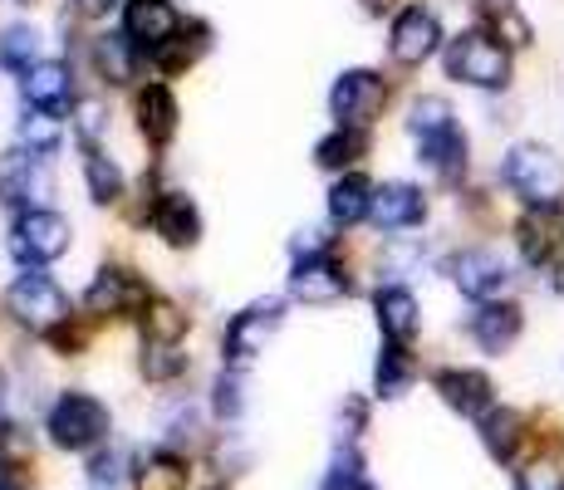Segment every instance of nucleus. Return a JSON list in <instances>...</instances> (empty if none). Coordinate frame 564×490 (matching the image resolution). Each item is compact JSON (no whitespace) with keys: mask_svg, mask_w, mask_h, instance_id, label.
<instances>
[{"mask_svg":"<svg viewBox=\"0 0 564 490\" xmlns=\"http://www.w3.org/2000/svg\"><path fill=\"white\" fill-rule=\"evenodd\" d=\"M408 128H412V138H437V133H447L452 128V104L447 98H432V94H422L417 104L408 108Z\"/></svg>","mask_w":564,"mask_h":490,"instance_id":"473e14b6","label":"nucleus"},{"mask_svg":"<svg viewBox=\"0 0 564 490\" xmlns=\"http://www.w3.org/2000/svg\"><path fill=\"white\" fill-rule=\"evenodd\" d=\"M388 104V84L373 69H344L329 89V113L339 118V128H368Z\"/></svg>","mask_w":564,"mask_h":490,"instance_id":"1a4fd4ad","label":"nucleus"},{"mask_svg":"<svg viewBox=\"0 0 564 490\" xmlns=\"http://www.w3.org/2000/svg\"><path fill=\"white\" fill-rule=\"evenodd\" d=\"M0 412H6V373H0Z\"/></svg>","mask_w":564,"mask_h":490,"instance_id":"c03bdc74","label":"nucleus"},{"mask_svg":"<svg viewBox=\"0 0 564 490\" xmlns=\"http://www.w3.org/2000/svg\"><path fill=\"white\" fill-rule=\"evenodd\" d=\"M20 94H25V108H40V113H50V118L74 113V74H69V64L40 59L35 69L20 79Z\"/></svg>","mask_w":564,"mask_h":490,"instance_id":"f8f14e48","label":"nucleus"},{"mask_svg":"<svg viewBox=\"0 0 564 490\" xmlns=\"http://www.w3.org/2000/svg\"><path fill=\"white\" fill-rule=\"evenodd\" d=\"M6 309L15 314V324H25L30 334H54L59 324H69V294H64L45 270H25V275H15V285L6 290Z\"/></svg>","mask_w":564,"mask_h":490,"instance_id":"39448f33","label":"nucleus"},{"mask_svg":"<svg viewBox=\"0 0 564 490\" xmlns=\"http://www.w3.org/2000/svg\"><path fill=\"white\" fill-rule=\"evenodd\" d=\"M89 481L99 490H113L118 481H123V456H118V451H99L89 461Z\"/></svg>","mask_w":564,"mask_h":490,"instance_id":"58836bf2","label":"nucleus"},{"mask_svg":"<svg viewBox=\"0 0 564 490\" xmlns=\"http://www.w3.org/2000/svg\"><path fill=\"white\" fill-rule=\"evenodd\" d=\"M520 309L516 304H481V309L471 314V339L486 348V353H506L516 339H520Z\"/></svg>","mask_w":564,"mask_h":490,"instance_id":"6ab92c4d","label":"nucleus"},{"mask_svg":"<svg viewBox=\"0 0 564 490\" xmlns=\"http://www.w3.org/2000/svg\"><path fill=\"white\" fill-rule=\"evenodd\" d=\"M59 138H64V128H59V118H50V113H40V108H25V118H20V143H25L30 152H54L59 148Z\"/></svg>","mask_w":564,"mask_h":490,"instance_id":"72a5a7b5","label":"nucleus"},{"mask_svg":"<svg viewBox=\"0 0 564 490\" xmlns=\"http://www.w3.org/2000/svg\"><path fill=\"white\" fill-rule=\"evenodd\" d=\"M202 54H206V25H182L177 35H167L162 45L148 50L143 59L153 64L158 74H187Z\"/></svg>","mask_w":564,"mask_h":490,"instance_id":"aec40b11","label":"nucleus"},{"mask_svg":"<svg viewBox=\"0 0 564 490\" xmlns=\"http://www.w3.org/2000/svg\"><path fill=\"white\" fill-rule=\"evenodd\" d=\"M20 6H35V0H20Z\"/></svg>","mask_w":564,"mask_h":490,"instance_id":"de8ad7c7","label":"nucleus"},{"mask_svg":"<svg viewBox=\"0 0 564 490\" xmlns=\"http://www.w3.org/2000/svg\"><path fill=\"white\" fill-rule=\"evenodd\" d=\"M280 319H285V304L270 294V300H251L241 314H236L231 324H226V368H246L256 353H265V339L280 329Z\"/></svg>","mask_w":564,"mask_h":490,"instance_id":"6e6552de","label":"nucleus"},{"mask_svg":"<svg viewBox=\"0 0 564 490\" xmlns=\"http://www.w3.org/2000/svg\"><path fill=\"white\" fill-rule=\"evenodd\" d=\"M359 481H364V461H359V451H354V446H339V451H334L329 476H324V490H354Z\"/></svg>","mask_w":564,"mask_h":490,"instance_id":"e433bc0d","label":"nucleus"},{"mask_svg":"<svg viewBox=\"0 0 564 490\" xmlns=\"http://www.w3.org/2000/svg\"><path fill=\"white\" fill-rule=\"evenodd\" d=\"M177 30H182V20L172 10V0H128L123 6V35L143 54L162 45L167 35H177Z\"/></svg>","mask_w":564,"mask_h":490,"instance_id":"f3484780","label":"nucleus"},{"mask_svg":"<svg viewBox=\"0 0 564 490\" xmlns=\"http://www.w3.org/2000/svg\"><path fill=\"white\" fill-rule=\"evenodd\" d=\"M216 490H221V486H216Z\"/></svg>","mask_w":564,"mask_h":490,"instance_id":"09e8293b","label":"nucleus"},{"mask_svg":"<svg viewBox=\"0 0 564 490\" xmlns=\"http://www.w3.org/2000/svg\"><path fill=\"white\" fill-rule=\"evenodd\" d=\"M442 45V20L432 6H403L393 20V30H388V54H393L398 64H422L432 59Z\"/></svg>","mask_w":564,"mask_h":490,"instance_id":"9d476101","label":"nucleus"},{"mask_svg":"<svg viewBox=\"0 0 564 490\" xmlns=\"http://www.w3.org/2000/svg\"><path fill=\"white\" fill-rule=\"evenodd\" d=\"M373 182L364 177V172H344L339 182L329 187V221L334 226H359L368 221V211H373Z\"/></svg>","mask_w":564,"mask_h":490,"instance_id":"412c9836","label":"nucleus"},{"mask_svg":"<svg viewBox=\"0 0 564 490\" xmlns=\"http://www.w3.org/2000/svg\"><path fill=\"white\" fill-rule=\"evenodd\" d=\"M408 383H412V353H408V344H383V353H378V368H373L378 398H403Z\"/></svg>","mask_w":564,"mask_h":490,"instance_id":"7c9ffc66","label":"nucleus"},{"mask_svg":"<svg viewBox=\"0 0 564 490\" xmlns=\"http://www.w3.org/2000/svg\"><path fill=\"white\" fill-rule=\"evenodd\" d=\"M422 162H427L437 177H447V182H457L462 177V167H466V133L457 123L447 128V133H437V138H422Z\"/></svg>","mask_w":564,"mask_h":490,"instance_id":"a878e982","label":"nucleus"},{"mask_svg":"<svg viewBox=\"0 0 564 490\" xmlns=\"http://www.w3.org/2000/svg\"><path fill=\"white\" fill-rule=\"evenodd\" d=\"M84 187H89V196L99 206H108V202H118V196H123L128 177H123V167H118L113 157H104L99 148H84Z\"/></svg>","mask_w":564,"mask_h":490,"instance_id":"cd10ccee","label":"nucleus"},{"mask_svg":"<svg viewBox=\"0 0 564 490\" xmlns=\"http://www.w3.org/2000/svg\"><path fill=\"white\" fill-rule=\"evenodd\" d=\"M354 490H373V481H368V476H364V481H359V486H354Z\"/></svg>","mask_w":564,"mask_h":490,"instance_id":"a18cd8bd","label":"nucleus"},{"mask_svg":"<svg viewBox=\"0 0 564 490\" xmlns=\"http://www.w3.org/2000/svg\"><path fill=\"white\" fill-rule=\"evenodd\" d=\"M148 304H153V290H148V280L138 275V270H128V265H104L99 275L89 280V290H84V309H89L94 319L143 314Z\"/></svg>","mask_w":564,"mask_h":490,"instance_id":"423d86ee","label":"nucleus"},{"mask_svg":"<svg viewBox=\"0 0 564 490\" xmlns=\"http://www.w3.org/2000/svg\"><path fill=\"white\" fill-rule=\"evenodd\" d=\"M452 280H457V290L466 300L491 304L496 294L506 290V280H511V265H506L496 250H462L457 265H452Z\"/></svg>","mask_w":564,"mask_h":490,"instance_id":"ddd939ff","label":"nucleus"},{"mask_svg":"<svg viewBox=\"0 0 564 490\" xmlns=\"http://www.w3.org/2000/svg\"><path fill=\"white\" fill-rule=\"evenodd\" d=\"M69 241H74L69 221H64L59 211H50V206H20L15 221H10V255L25 270H40V265H50V260H59L64 250H69Z\"/></svg>","mask_w":564,"mask_h":490,"instance_id":"7ed1b4c3","label":"nucleus"},{"mask_svg":"<svg viewBox=\"0 0 564 490\" xmlns=\"http://www.w3.org/2000/svg\"><path fill=\"white\" fill-rule=\"evenodd\" d=\"M447 74L471 89H506L511 84V50L496 45L486 30H466L447 40Z\"/></svg>","mask_w":564,"mask_h":490,"instance_id":"20e7f679","label":"nucleus"},{"mask_svg":"<svg viewBox=\"0 0 564 490\" xmlns=\"http://www.w3.org/2000/svg\"><path fill=\"white\" fill-rule=\"evenodd\" d=\"M212 407H216V417H221V422H236V417H241L246 398H241V378H236V368H226V373L216 378V388H212Z\"/></svg>","mask_w":564,"mask_h":490,"instance_id":"c9c22d12","label":"nucleus"},{"mask_svg":"<svg viewBox=\"0 0 564 490\" xmlns=\"http://www.w3.org/2000/svg\"><path fill=\"white\" fill-rule=\"evenodd\" d=\"M187 324L192 319L177 309V304L162 300V294H153V304L143 309V344H182Z\"/></svg>","mask_w":564,"mask_h":490,"instance_id":"2f4dec72","label":"nucleus"},{"mask_svg":"<svg viewBox=\"0 0 564 490\" xmlns=\"http://www.w3.org/2000/svg\"><path fill=\"white\" fill-rule=\"evenodd\" d=\"M364 152H368V133H364V128H334L329 138H319V143H314V162H319V167H329V172H349Z\"/></svg>","mask_w":564,"mask_h":490,"instance_id":"bb28decb","label":"nucleus"},{"mask_svg":"<svg viewBox=\"0 0 564 490\" xmlns=\"http://www.w3.org/2000/svg\"><path fill=\"white\" fill-rule=\"evenodd\" d=\"M40 64V35L30 25H6L0 30V69L20 74L25 79L30 69Z\"/></svg>","mask_w":564,"mask_h":490,"instance_id":"c756f323","label":"nucleus"},{"mask_svg":"<svg viewBox=\"0 0 564 490\" xmlns=\"http://www.w3.org/2000/svg\"><path fill=\"white\" fill-rule=\"evenodd\" d=\"M520 437H525V417L511 407H491L481 417V446L496 456V461H511L520 451Z\"/></svg>","mask_w":564,"mask_h":490,"instance_id":"393cba45","label":"nucleus"},{"mask_svg":"<svg viewBox=\"0 0 564 490\" xmlns=\"http://www.w3.org/2000/svg\"><path fill=\"white\" fill-rule=\"evenodd\" d=\"M516 246L530 265H545L560 246V216L555 211H525L516 221Z\"/></svg>","mask_w":564,"mask_h":490,"instance_id":"b1692460","label":"nucleus"},{"mask_svg":"<svg viewBox=\"0 0 564 490\" xmlns=\"http://www.w3.org/2000/svg\"><path fill=\"white\" fill-rule=\"evenodd\" d=\"M422 216H427V196H422V187H412V182H383V187L373 192L368 221H373L378 231H408V226H417Z\"/></svg>","mask_w":564,"mask_h":490,"instance_id":"dca6fc26","label":"nucleus"},{"mask_svg":"<svg viewBox=\"0 0 564 490\" xmlns=\"http://www.w3.org/2000/svg\"><path fill=\"white\" fill-rule=\"evenodd\" d=\"M555 285H560V290H564V265H560V275H555Z\"/></svg>","mask_w":564,"mask_h":490,"instance_id":"49530a36","label":"nucleus"},{"mask_svg":"<svg viewBox=\"0 0 564 490\" xmlns=\"http://www.w3.org/2000/svg\"><path fill=\"white\" fill-rule=\"evenodd\" d=\"M560 471L550 461H535V466H525V471L516 476V490H560Z\"/></svg>","mask_w":564,"mask_h":490,"instance_id":"ea45409f","label":"nucleus"},{"mask_svg":"<svg viewBox=\"0 0 564 490\" xmlns=\"http://www.w3.org/2000/svg\"><path fill=\"white\" fill-rule=\"evenodd\" d=\"M0 192H6V187H0Z\"/></svg>","mask_w":564,"mask_h":490,"instance_id":"8fccbe9b","label":"nucleus"},{"mask_svg":"<svg viewBox=\"0 0 564 490\" xmlns=\"http://www.w3.org/2000/svg\"><path fill=\"white\" fill-rule=\"evenodd\" d=\"M148 226H153V236L172 250H187L202 241V211L187 192H158L153 211H148Z\"/></svg>","mask_w":564,"mask_h":490,"instance_id":"9b49d317","label":"nucleus"},{"mask_svg":"<svg viewBox=\"0 0 564 490\" xmlns=\"http://www.w3.org/2000/svg\"><path fill=\"white\" fill-rule=\"evenodd\" d=\"M354 290L349 270H344V260L334 255L329 246L324 250H300L295 265H290V294L305 304H334L344 300V294Z\"/></svg>","mask_w":564,"mask_h":490,"instance_id":"0eeeda50","label":"nucleus"},{"mask_svg":"<svg viewBox=\"0 0 564 490\" xmlns=\"http://www.w3.org/2000/svg\"><path fill=\"white\" fill-rule=\"evenodd\" d=\"M432 388L442 392V402H447L452 412H462V417H476V422L491 412V398H496L491 378L476 373V368H442V373L432 378Z\"/></svg>","mask_w":564,"mask_h":490,"instance_id":"4468645a","label":"nucleus"},{"mask_svg":"<svg viewBox=\"0 0 564 490\" xmlns=\"http://www.w3.org/2000/svg\"><path fill=\"white\" fill-rule=\"evenodd\" d=\"M501 177L516 196H525L530 211H560L564 202V162L540 143H516L501 162Z\"/></svg>","mask_w":564,"mask_h":490,"instance_id":"f257e3e1","label":"nucleus"},{"mask_svg":"<svg viewBox=\"0 0 564 490\" xmlns=\"http://www.w3.org/2000/svg\"><path fill=\"white\" fill-rule=\"evenodd\" d=\"M45 432L50 442L59 446V451H94L99 442H108V432H113V417H108V407L94 392H59L45 417Z\"/></svg>","mask_w":564,"mask_h":490,"instance_id":"f03ea898","label":"nucleus"},{"mask_svg":"<svg viewBox=\"0 0 564 490\" xmlns=\"http://www.w3.org/2000/svg\"><path fill=\"white\" fill-rule=\"evenodd\" d=\"M481 30L496 45H530V25L511 0H481Z\"/></svg>","mask_w":564,"mask_h":490,"instance_id":"c85d7f7f","label":"nucleus"},{"mask_svg":"<svg viewBox=\"0 0 564 490\" xmlns=\"http://www.w3.org/2000/svg\"><path fill=\"white\" fill-rule=\"evenodd\" d=\"M94 64L108 84H133L138 79V64H143V50L123 35V30H108V35L94 40Z\"/></svg>","mask_w":564,"mask_h":490,"instance_id":"5701e85b","label":"nucleus"},{"mask_svg":"<svg viewBox=\"0 0 564 490\" xmlns=\"http://www.w3.org/2000/svg\"><path fill=\"white\" fill-rule=\"evenodd\" d=\"M133 113H138V133H143L153 148H167L172 138H177L182 108H177V98H172L167 84H143L133 98Z\"/></svg>","mask_w":564,"mask_h":490,"instance_id":"2eb2a0df","label":"nucleus"},{"mask_svg":"<svg viewBox=\"0 0 564 490\" xmlns=\"http://www.w3.org/2000/svg\"><path fill=\"white\" fill-rule=\"evenodd\" d=\"M0 490H25L15 476H10V466H0Z\"/></svg>","mask_w":564,"mask_h":490,"instance_id":"37998d69","label":"nucleus"},{"mask_svg":"<svg viewBox=\"0 0 564 490\" xmlns=\"http://www.w3.org/2000/svg\"><path fill=\"white\" fill-rule=\"evenodd\" d=\"M373 314H378V329H383L388 344H412V334H417V300H412V290L403 285H383L373 294Z\"/></svg>","mask_w":564,"mask_h":490,"instance_id":"a211bd4d","label":"nucleus"},{"mask_svg":"<svg viewBox=\"0 0 564 490\" xmlns=\"http://www.w3.org/2000/svg\"><path fill=\"white\" fill-rule=\"evenodd\" d=\"M74 10H79V15H89V20H99V15L113 10V0H74Z\"/></svg>","mask_w":564,"mask_h":490,"instance_id":"a19ab883","label":"nucleus"},{"mask_svg":"<svg viewBox=\"0 0 564 490\" xmlns=\"http://www.w3.org/2000/svg\"><path fill=\"white\" fill-rule=\"evenodd\" d=\"M187 373V353L177 344H143V378L153 383H172V378Z\"/></svg>","mask_w":564,"mask_h":490,"instance_id":"f704fd0d","label":"nucleus"},{"mask_svg":"<svg viewBox=\"0 0 564 490\" xmlns=\"http://www.w3.org/2000/svg\"><path fill=\"white\" fill-rule=\"evenodd\" d=\"M364 15H383V10H393V0H359Z\"/></svg>","mask_w":564,"mask_h":490,"instance_id":"79ce46f5","label":"nucleus"},{"mask_svg":"<svg viewBox=\"0 0 564 490\" xmlns=\"http://www.w3.org/2000/svg\"><path fill=\"white\" fill-rule=\"evenodd\" d=\"M187 456H177L172 446H153L148 456H138L133 486L138 490H187Z\"/></svg>","mask_w":564,"mask_h":490,"instance_id":"4be33fe9","label":"nucleus"},{"mask_svg":"<svg viewBox=\"0 0 564 490\" xmlns=\"http://www.w3.org/2000/svg\"><path fill=\"white\" fill-rule=\"evenodd\" d=\"M104 128H108V118H104V104H99V98H79V104H74V133H79V143L94 148Z\"/></svg>","mask_w":564,"mask_h":490,"instance_id":"4c0bfd02","label":"nucleus"}]
</instances>
